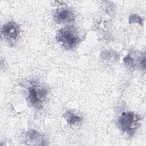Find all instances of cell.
Listing matches in <instances>:
<instances>
[{"label": "cell", "instance_id": "obj_1", "mask_svg": "<svg viewBox=\"0 0 146 146\" xmlns=\"http://www.w3.org/2000/svg\"><path fill=\"white\" fill-rule=\"evenodd\" d=\"M58 42L66 48L72 49L81 41V33L76 27L69 26L60 29L56 35Z\"/></svg>", "mask_w": 146, "mask_h": 146}, {"label": "cell", "instance_id": "obj_2", "mask_svg": "<svg viewBox=\"0 0 146 146\" xmlns=\"http://www.w3.org/2000/svg\"><path fill=\"white\" fill-rule=\"evenodd\" d=\"M140 117L133 112H123L117 120L118 127L124 132L132 133L138 127Z\"/></svg>", "mask_w": 146, "mask_h": 146}, {"label": "cell", "instance_id": "obj_3", "mask_svg": "<svg viewBox=\"0 0 146 146\" xmlns=\"http://www.w3.org/2000/svg\"><path fill=\"white\" fill-rule=\"evenodd\" d=\"M48 94L47 88L39 85H33L28 89V100L36 108H40L45 102Z\"/></svg>", "mask_w": 146, "mask_h": 146}, {"label": "cell", "instance_id": "obj_4", "mask_svg": "<svg viewBox=\"0 0 146 146\" xmlns=\"http://www.w3.org/2000/svg\"><path fill=\"white\" fill-rule=\"evenodd\" d=\"M19 33V27L14 22H9L5 23L1 29L2 38L9 42L15 41L18 39Z\"/></svg>", "mask_w": 146, "mask_h": 146}, {"label": "cell", "instance_id": "obj_5", "mask_svg": "<svg viewBox=\"0 0 146 146\" xmlns=\"http://www.w3.org/2000/svg\"><path fill=\"white\" fill-rule=\"evenodd\" d=\"M54 19L58 23L69 22L74 20L75 14L72 10L68 8L61 7L55 11Z\"/></svg>", "mask_w": 146, "mask_h": 146}, {"label": "cell", "instance_id": "obj_6", "mask_svg": "<svg viewBox=\"0 0 146 146\" xmlns=\"http://www.w3.org/2000/svg\"><path fill=\"white\" fill-rule=\"evenodd\" d=\"M26 141L33 142L32 145H33V143H35V145H39L38 142L39 143L40 145H43L42 142L44 141L41 135L38 132L36 131L34 129L29 130L26 134Z\"/></svg>", "mask_w": 146, "mask_h": 146}, {"label": "cell", "instance_id": "obj_7", "mask_svg": "<svg viewBox=\"0 0 146 146\" xmlns=\"http://www.w3.org/2000/svg\"><path fill=\"white\" fill-rule=\"evenodd\" d=\"M63 117L67 121V123L70 125H74L79 123L82 120V117L81 116L76 115L71 110L67 111L64 113Z\"/></svg>", "mask_w": 146, "mask_h": 146}, {"label": "cell", "instance_id": "obj_8", "mask_svg": "<svg viewBox=\"0 0 146 146\" xmlns=\"http://www.w3.org/2000/svg\"><path fill=\"white\" fill-rule=\"evenodd\" d=\"M129 23H137L140 25H142L143 21H142V19L137 15L133 14V15H131L129 18Z\"/></svg>", "mask_w": 146, "mask_h": 146}, {"label": "cell", "instance_id": "obj_9", "mask_svg": "<svg viewBox=\"0 0 146 146\" xmlns=\"http://www.w3.org/2000/svg\"><path fill=\"white\" fill-rule=\"evenodd\" d=\"M124 62L125 64H128V66H132L133 64V59L131 57L130 55L128 54L124 59Z\"/></svg>", "mask_w": 146, "mask_h": 146}]
</instances>
